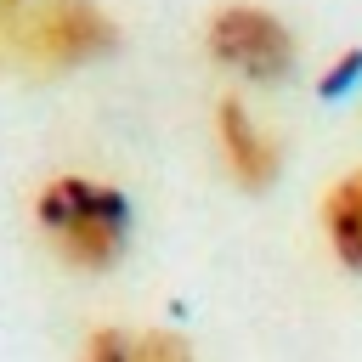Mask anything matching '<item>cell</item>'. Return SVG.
<instances>
[{
	"mask_svg": "<svg viewBox=\"0 0 362 362\" xmlns=\"http://www.w3.org/2000/svg\"><path fill=\"white\" fill-rule=\"evenodd\" d=\"M130 204L119 187L85 170H57L34 192V232L74 272H107L130 249Z\"/></svg>",
	"mask_w": 362,
	"mask_h": 362,
	"instance_id": "6da1fadb",
	"label": "cell"
},
{
	"mask_svg": "<svg viewBox=\"0 0 362 362\" xmlns=\"http://www.w3.org/2000/svg\"><path fill=\"white\" fill-rule=\"evenodd\" d=\"M113 45H119V28L102 11V0H34L28 17L11 28V40L0 45V57L34 74H62L107 57Z\"/></svg>",
	"mask_w": 362,
	"mask_h": 362,
	"instance_id": "7a4b0ae2",
	"label": "cell"
},
{
	"mask_svg": "<svg viewBox=\"0 0 362 362\" xmlns=\"http://www.w3.org/2000/svg\"><path fill=\"white\" fill-rule=\"evenodd\" d=\"M209 40V57L243 79H283L294 68V34L283 28V17H272L266 6H249V0H232L209 17L204 28Z\"/></svg>",
	"mask_w": 362,
	"mask_h": 362,
	"instance_id": "3957f363",
	"label": "cell"
},
{
	"mask_svg": "<svg viewBox=\"0 0 362 362\" xmlns=\"http://www.w3.org/2000/svg\"><path fill=\"white\" fill-rule=\"evenodd\" d=\"M215 141H221L226 170H232L249 192L272 187V175H277V141L266 136V124H260L238 96H226V102L215 107Z\"/></svg>",
	"mask_w": 362,
	"mask_h": 362,
	"instance_id": "277c9868",
	"label": "cell"
},
{
	"mask_svg": "<svg viewBox=\"0 0 362 362\" xmlns=\"http://www.w3.org/2000/svg\"><path fill=\"white\" fill-rule=\"evenodd\" d=\"M322 232H328V249L339 266L362 272V170H351L345 181L328 187L322 198Z\"/></svg>",
	"mask_w": 362,
	"mask_h": 362,
	"instance_id": "5b68a950",
	"label": "cell"
},
{
	"mask_svg": "<svg viewBox=\"0 0 362 362\" xmlns=\"http://www.w3.org/2000/svg\"><path fill=\"white\" fill-rule=\"evenodd\" d=\"M141 334L136 328H90L79 345V362H136Z\"/></svg>",
	"mask_w": 362,
	"mask_h": 362,
	"instance_id": "8992f818",
	"label": "cell"
},
{
	"mask_svg": "<svg viewBox=\"0 0 362 362\" xmlns=\"http://www.w3.org/2000/svg\"><path fill=\"white\" fill-rule=\"evenodd\" d=\"M136 362H192V345L170 328H141V351Z\"/></svg>",
	"mask_w": 362,
	"mask_h": 362,
	"instance_id": "52a82bcc",
	"label": "cell"
},
{
	"mask_svg": "<svg viewBox=\"0 0 362 362\" xmlns=\"http://www.w3.org/2000/svg\"><path fill=\"white\" fill-rule=\"evenodd\" d=\"M28 6H34V0H0V45H6V40H11V28L28 17Z\"/></svg>",
	"mask_w": 362,
	"mask_h": 362,
	"instance_id": "ba28073f",
	"label": "cell"
}]
</instances>
